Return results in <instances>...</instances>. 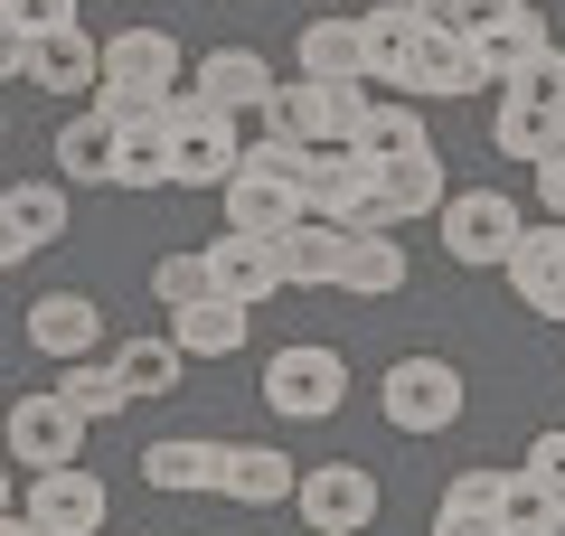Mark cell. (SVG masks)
Instances as JSON below:
<instances>
[{
  "instance_id": "obj_1",
  "label": "cell",
  "mask_w": 565,
  "mask_h": 536,
  "mask_svg": "<svg viewBox=\"0 0 565 536\" xmlns=\"http://www.w3.org/2000/svg\"><path fill=\"white\" fill-rule=\"evenodd\" d=\"M462 405H471L462 367H452V357H434V349L396 357V367L377 377V415L396 424V433H452V424H462Z\"/></svg>"
},
{
  "instance_id": "obj_2",
  "label": "cell",
  "mask_w": 565,
  "mask_h": 536,
  "mask_svg": "<svg viewBox=\"0 0 565 536\" xmlns=\"http://www.w3.org/2000/svg\"><path fill=\"white\" fill-rule=\"evenodd\" d=\"M236 170H245V132L199 85H180V104H170V189H226Z\"/></svg>"
},
{
  "instance_id": "obj_3",
  "label": "cell",
  "mask_w": 565,
  "mask_h": 536,
  "mask_svg": "<svg viewBox=\"0 0 565 536\" xmlns=\"http://www.w3.org/2000/svg\"><path fill=\"white\" fill-rule=\"evenodd\" d=\"M434 226H444V255L462 264V274H509V255H519V236H527V217H519L509 189H452V207Z\"/></svg>"
},
{
  "instance_id": "obj_4",
  "label": "cell",
  "mask_w": 565,
  "mask_h": 536,
  "mask_svg": "<svg viewBox=\"0 0 565 536\" xmlns=\"http://www.w3.org/2000/svg\"><path fill=\"white\" fill-rule=\"evenodd\" d=\"M264 405H274L282 424H330L349 405V357L321 349V339L274 349V357H264Z\"/></svg>"
},
{
  "instance_id": "obj_5",
  "label": "cell",
  "mask_w": 565,
  "mask_h": 536,
  "mask_svg": "<svg viewBox=\"0 0 565 536\" xmlns=\"http://www.w3.org/2000/svg\"><path fill=\"white\" fill-rule=\"evenodd\" d=\"M367 85H321V76H292L274 95V114H264V132H292L302 151H349L359 141V122H367Z\"/></svg>"
},
{
  "instance_id": "obj_6",
  "label": "cell",
  "mask_w": 565,
  "mask_h": 536,
  "mask_svg": "<svg viewBox=\"0 0 565 536\" xmlns=\"http://www.w3.org/2000/svg\"><path fill=\"white\" fill-rule=\"evenodd\" d=\"M0 76L39 85V95H104V39H85V29H47L39 47L0 39Z\"/></svg>"
},
{
  "instance_id": "obj_7",
  "label": "cell",
  "mask_w": 565,
  "mask_h": 536,
  "mask_svg": "<svg viewBox=\"0 0 565 536\" xmlns=\"http://www.w3.org/2000/svg\"><path fill=\"white\" fill-rule=\"evenodd\" d=\"M85 433H95V424H85L57 386H39V396L10 405V461H20V471H76Z\"/></svg>"
},
{
  "instance_id": "obj_8",
  "label": "cell",
  "mask_w": 565,
  "mask_h": 536,
  "mask_svg": "<svg viewBox=\"0 0 565 536\" xmlns=\"http://www.w3.org/2000/svg\"><path fill=\"white\" fill-rule=\"evenodd\" d=\"M377 471L367 461H311L302 471V527L311 536H367L377 527Z\"/></svg>"
},
{
  "instance_id": "obj_9",
  "label": "cell",
  "mask_w": 565,
  "mask_h": 536,
  "mask_svg": "<svg viewBox=\"0 0 565 536\" xmlns=\"http://www.w3.org/2000/svg\"><path fill=\"white\" fill-rule=\"evenodd\" d=\"M20 508L39 517L47 536H104V517H114V499H104V480L85 471H29V490H20Z\"/></svg>"
},
{
  "instance_id": "obj_10",
  "label": "cell",
  "mask_w": 565,
  "mask_h": 536,
  "mask_svg": "<svg viewBox=\"0 0 565 536\" xmlns=\"http://www.w3.org/2000/svg\"><path fill=\"white\" fill-rule=\"evenodd\" d=\"M302 199L330 226H377V170L359 151H311L302 160Z\"/></svg>"
},
{
  "instance_id": "obj_11",
  "label": "cell",
  "mask_w": 565,
  "mask_h": 536,
  "mask_svg": "<svg viewBox=\"0 0 565 536\" xmlns=\"http://www.w3.org/2000/svg\"><path fill=\"white\" fill-rule=\"evenodd\" d=\"M302 217H311L302 179H274V170H236V179H226V226H236V236H264V245H282V236H292Z\"/></svg>"
},
{
  "instance_id": "obj_12",
  "label": "cell",
  "mask_w": 565,
  "mask_h": 536,
  "mask_svg": "<svg viewBox=\"0 0 565 536\" xmlns=\"http://www.w3.org/2000/svg\"><path fill=\"white\" fill-rule=\"evenodd\" d=\"M189 85H199L226 122H264V114H274V95H282L274 66H264L255 47H217V57H199V76H189Z\"/></svg>"
},
{
  "instance_id": "obj_13",
  "label": "cell",
  "mask_w": 565,
  "mask_h": 536,
  "mask_svg": "<svg viewBox=\"0 0 565 536\" xmlns=\"http://www.w3.org/2000/svg\"><path fill=\"white\" fill-rule=\"evenodd\" d=\"M66 236V189L57 179H20V189H0V264H29Z\"/></svg>"
},
{
  "instance_id": "obj_14",
  "label": "cell",
  "mask_w": 565,
  "mask_h": 536,
  "mask_svg": "<svg viewBox=\"0 0 565 536\" xmlns=\"http://www.w3.org/2000/svg\"><path fill=\"white\" fill-rule=\"evenodd\" d=\"M104 339V301L95 292H39L29 301V349L57 357V367H76V357H95Z\"/></svg>"
},
{
  "instance_id": "obj_15",
  "label": "cell",
  "mask_w": 565,
  "mask_h": 536,
  "mask_svg": "<svg viewBox=\"0 0 565 536\" xmlns=\"http://www.w3.org/2000/svg\"><path fill=\"white\" fill-rule=\"evenodd\" d=\"M217 499H236V508H292V499H302V461L274 452V442H226Z\"/></svg>"
},
{
  "instance_id": "obj_16",
  "label": "cell",
  "mask_w": 565,
  "mask_h": 536,
  "mask_svg": "<svg viewBox=\"0 0 565 536\" xmlns=\"http://www.w3.org/2000/svg\"><path fill=\"white\" fill-rule=\"evenodd\" d=\"M207 274H217V301H236V311H264L282 292V255L264 236H236V226L207 245Z\"/></svg>"
},
{
  "instance_id": "obj_17",
  "label": "cell",
  "mask_w": 565,
  "mask_h": 536,
  "mask_svg": "<svg viewBox=\"0 0 565 536\" xmlns=\"http://www.w3.org/2000/svg\"><path fill=\"white\" fill-rule=\"evenodd\" d=\"M141 480L170 499H217L226 480V442H199V433H161L151 452H141Z\"/></svg>"
},
{
  "instance_id": "obj_18",
  "label": "cell",
  "mask_w": 565,
  "mask_h": 536,
  "mask_svg": "<svg viewBox=\"0 0 565 536\" xmlns=\"http://www.w3.org/2000/svg\"><path fill=\"white\" fill-rule=\"evenodd\" d=\"M122 141L132 132H122L114 114H76L57 132V170L76 179V189H122Z\"/></svg>"
},
{
  "instance_id": "obj_19",
  "label": "cell",
  "mask_w": 565,
  "mask_h": 536,
  "mask_svg": "<svg viewBox=\"0 0 565 536\" xmlns=\"http://www.w3.org/2000/svg\"><path fill=\"white\" fill-rule=\"evenodd\" d=\"M367 29V85H405L415 76V47H424V10L415 0H377V10H359Z\"/></svg>"
},
{
  "instance_id": "obj_20",
  "label": "cell",
  "mask_w": 565,
  "mask_h": 536,
  "mask_svg": "<svg viewBox=\"0 0 565 536\" xmlns=\"http://www.w3.org/2000/svg\"><path fill=\"white\" fill-rule=\"evenodd\" d=\"M490 66H481V39H452V29H424L415 47V76H405V95H481Z\"/></svg>"
},
{
  "instance_id": "obj_21",
  "label": "cell",
  "mask_w": 565,
  "mask_h": 536,
  "mask_svg": "<svg viewBox=\"0 0 565 536\" xmlns=\"http://www.w3.org/2000/svg\"><path fill=\"white\" fill-rule=\"evenodd\" d=\"M452 207V179L444 160H396V170H377V226H415V217H444Z\"/></svg>"
},
{
  "instance_id": "obj_22",
  "label": "cell",
  "mask_w": 565,
  "mask_h": 536,
  "mask_svg": "<svg viewBox=\"0 0 565 536\" xmlns=\"http://www.w3.org/2000/svg\"><path fill=\"white\" fill-rule=\"evenodd\" d=\"M349 236H359V226L302 217L292 236L274 245V255H282V292H321V282H340V264H349Z\"/></svg>"
},
{
  "instance_id": "obj_23",
  "label": "cell",
  "mask_w": 565,
  "mask_h": 536,
  "mask_svg": "<svg viewBox=\"0 0 565 536\" xmlns=\"http://www.w3.org/2000/svg\"><path fill=\"white\" fill-rule=\"evenodd\" d=\"M490 141H500V160H556L565 151V114H546V104H527L519 85H500V114H490Z\"/></svg>"
},
{
  "instance_id": "obj_24",
  "label": "cell",
  "mask_w": 565,
  "mask_h": 536,
  "mask_svg": "<svg viewBox=\"0 0 565 536\" xmlns=\"http://www.w3.org/2000/svg\"><path fill=\"white\" fill-rule=\"evenodd\" d=\"M349 151H359L367 170H396V160H424L434 141H424V114H415V104L377 95V104H367V122H359V141H349Z\"/></svg>"
},
{
  "instance_id": "obj_25",
  "label": "cell",
  "mask_w": 565,
  "mask_h": 536,
  "mask_svg": "<svg viewBox=\"0 0 565 536\" xmlns=\"http://www.w3.org/2000/svg\"><path fill=\"white\" fill-rule=\"evenodd\" d=\"M340 292H359V301H396V292H405V245H396V226H359V236H349Z\"/></svg>"
},
{
  "instance_id": "obj_26",
  "label": "cell",
  "mask_w": 565,
  "mask_h": 536,
  "mask_svg": "<svg viewBox=\"0 0 565 536\" xmlns=\"http://www.w3.org/2000/svg\"><path fill=\"white\" fill-rule=\"evenodd\" d=\"M302 76L367 85V29L359 20H302Z\"/></svg>"
},
{
  "instance_id": "obj_27",
  "label": "cell",
  "mask_w": 565,
  "mask_h": 536,
  "mask_svg": "<svg viewBox=\"0 0 565 536\" xmlns=\"http://www.w3.org/2000/svg\"><path fill=\"white\" fill-rule=\"evenodd\" d=\"M546 47H556V29H546V10H537V0H527L519 20H500V29H490V39H481V66H490V85H519L527 66L546 57Z\"/></svg>"
},
{
  "instance_id": "obj_28",
  "label": "cell",
  "mask_w": 565,
  "mask_h": 536,
  "mask_svg": "<svg viewBox=\"0 0 565 536\" xmlns=\"http://www.w3.org/2000/svg\"><path fill=\"white\" fill-rule=\"evenodd\" d=\"M245 330H255V311H236V301H189V311H170V339L189 357H236Z\"/></svg>"
},
{
  "instance_id": "obj_29",
  "label": "cell",
  "mask_w": 565,
  "mask_h": 536,
  "mask_svg": "<svg viewBox=\"0 0 565 536\" xmlns=\"http://www.w3.org/2000/svg\"><path fill=\"white\" fill-rule=\"evenodd\" d=\"M57 396L76 405L85 424H114L122 405H132V386H122V367H114V357H76V367H57Z\"/></svg>"
},
{
  "instance_id": "obj_30",
  "label": "cell",
  "mask_w": 565,
  "mask_h": 536,
  "mask_svg": "<svg viewBox=\"0 0 565 536\" xmlns=\"http://www.w3.org/2000/svg\"><path fill=\"white\" fill-rule=\"evenodd\" d=\"M114 367H122V386H132V405H141V396H180L189 349H180V339H122Z\"/></svg>"
},
{
  "instance_id": "obj_31",
  "label": "cell",
  "mask_w": 565,
  "mask_h": 536,
  "mask_svg": "<svg viewBox=\"0 0 565 536\" xmlns=\"http://www.w3.org/2000/svg\"><path fill=\"white\" fill-rule=\"evenodd\" d=\"M500 536H565V499L546 490L537 471H509V499H500Z\"/></svg>"
},
{
  "instance_id": "obj_32",
  "label": "cell",
  "mask_w": 565,
  "mask_h": 536,
  "mask_svg": "<svg viewBox=\"0 0 565 536\" xmlns=\"http://www.w3.org/2000/svg\"><path fill=\"white\" fill-rule=\"evenodd\" d=\"M500 499H509V471H452L434 527H500Z\"/></svg>"
},
{
  "instance_id": "obj_33",
  "label": "cell",
  "mask_w": 565,
  "mask_h": 536,
  "mask_svg": "<svg viewBox=\"0 0 565 536\" xmlns=\"http://www.w3.org/2000/svg\"><path fill=\"white\" fill-rule=\"evenodd\" d=\"M424 29H452V39H490L500 20H519L527 0H415Z\"/></svg>"
},
{
  "instance_id": "obj_34",
  "label": "cell",
  "mask_w": 565,
  "mask_h": 536,
  "mask_svg": "<svg viewBox=\"0 0 565 536\" xmlns=\"http://www.w3.org/2000/svg\"><path fill=\"white\" fill-rule=\"evenodd\" d=\"M151 301H161V311L217 301V274H207V255H161V264H151Z\"/></svg>"
},
{
  "instance_id": "obj_35",
  "label": "cell",
  "mask_w": 565,
  "mask_h": 536,
  "mask_svg": "<svg viewBox=\"0 0 565 536\" xmlns=\"http://www.w3.org/2000/svg\"><path fill=\"white\" fill-rule=\"evenodd\" d=\"M47 29H76V0H0V39L39 47Z\"/></svg>"
},
{
  "instance_id": "obj_36",
  "label": "cell",
  "mask_w": 565,
  "mask_h": 536,
  "mask_svg": "<svg viewBox=\"0 0 565 536\" xmlns=\"http://www.w3.org/2000/svg\"><path fill=\"white\" fill-rule=\"evenodd\" d=\"M122 189H170V122L122 141Z\"/></svg>"
},
{
  "instance_id": "obj_37",
  "label": "cell",
  "mask_w": 565,
  "mask_h": 536,
  "mask_svg": "<svg viewBox=\"0 0 565 536\" xmlns=\"http://www.w3.org/2000/svg\"><path fill=\"white\" fill-rule=\"evenodd\" d=\"M519 95H527V104H546V114H565V47H546V57L527 66V76H519Z\"/></svg>"
},
{
  "instance_id": "obj_38",
  "label": "cell",
  "mask_w": 565,
  "mask_h": 536,
  "mask_svg": "<svg viewBox=\"0 0 565 536\" xmlns=\"http://www.w3.org/2000/svg\"><path fill=\"white\" fill-rule=\"evenodd\" d=\"M527 471H537V480H546V490H556V499H565V424H546V433H537V442H527Z\"/></svg>"
},
{
  "instance_id": "obj_39",
  "label": "cell",
  "mask_w": 565,
  "mask_h": 536,
  "mask_svg": "<svg viewBox=\"0 0 565 536\" xmlns=\"http://www.w3.org/2000/svg\"><path fill=\"white\" fill-rule=\"evenodd\" d=\"M537 199H546V217H565V151L537 160Z\"/></svg>"
},
{
  "instance_id": "obj_40",
  "label": "cell",
  "mask_w": 565,
  "mask_h": 536,
  "mask_svg": "<svg viewBox=\"0 0 565 536\" xmlns=\"http://www.w3.org/2000/svg\"><path fill=\"white\" fill-rule=\"evenodd\" d=\"M0 536H47V527H39L29 508H10V517H0Z\"/></svg>"
},
{
  "instance_id": "obj_41",
  "label": "cell",
  "mask_w": 565,
  "mask_h": 536,
  "mask_svg": "<svg viewBox=\"0 0 565 536\" xmlns=\"http://www.w3.org/2000/svg\"><path fill=\"white\" fill-rule=\"evenodd\" d=\"M434 536H500V527H434Z\"/></svg>"
}]
</instances>
